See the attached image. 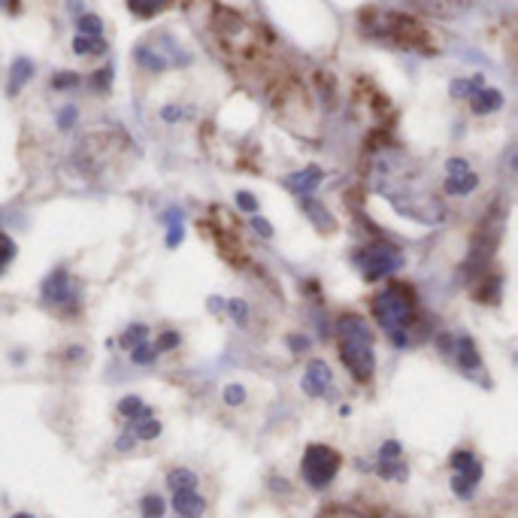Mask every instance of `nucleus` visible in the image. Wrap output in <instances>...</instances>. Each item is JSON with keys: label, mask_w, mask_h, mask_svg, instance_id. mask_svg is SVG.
Segmentation results:
<instances>
[{"label": "nucleus", "mask_w": 518, "mask_h": 518, "mask_svg": "<svg viewBox=\"0 0 518 518\" xmlns=\"http://www.w3.org/2000/svg\"><path fill=\"white\" fill-rule=\"evenodd\" d=\"M336 336H340V355L358 382H370L376 373V352H373V331L361 315H343L336 321Z\"/></svg>", "instance_id": "f257e3e1"}, {"label": "nucleus", "mask_w": 518, "mask_h": 518, "mask_svg": "<svg viewBox=\"0 0 518 518\" xmlns=\"http://www.w3.org/2000/svg\"><path fill=\"white\" fill-rule=\"evenodd\" d=\"M373 319L379 321V328L385 334H397V331H409V324L415 319V300L407 288L391 285L382 294L373 297Z\"/></svg>", "instance_id": "f03ea898"}, {"label": "nucleus", "mask_w": 518, "mask_h": 518, "mask_svg": "<svg viewBox=\"0 0 518 518\" xmlns=\"http://www.w3.org/2000/svg\"><path fill=\"white\" fill-rule=\"evenodd\" d=\"M300 473H303V479H307L309 488H315V491L328 488L336 479V473H340V455H336L331 446H309L307 452H303Z\"/></svg>", "instance_id": "7ed1b4c3"}, {"label": "nucleus", "mask_w": 518, "mask_h": 518, "mask_svg": "<svg viewBox=\"0 0 518 518\" xmlns=\"http://www.w3.org/2000/svg\"><path fill=\"white\" fill-rule=\"evenodd\" d=\"M355 261H358V267H361L367 282H373V279L397 273V270L403 267V255L388 243H373V246H367V249L358 252Z\"/></svg>", "instance_id": "20e7f679"}, {"label": "nucleus", "mask_w": 518, "mask_h": 518, "mask_svg": "<svg viewBox=\"0 0 518 518\" xmlns=\"http://www.w3.org/2000/svg\"><path fill=\"white\" fill-rule=\"evenodd\" d=\"M43 303L49 307H67V303H76V288L70 282V273L64 267L52 270L49 279L43 282Z\"/></svg>", "instance_id": "39448f33"}, {"label": "nucleus", "mask_w": 518, "mask_h": 518, "mask_svg": "<svg viewBox=\"0 0 518 518\" xmlns=\"http://www.w3.org/2000/svg\"><path fill=\"white\" fill-rule=\"evenodd\" d=\"M476 188H479V176L473 173V167L464 161V158H452V161L446 164V191L448 194L464 197Z\"/></svg>", "instance_id": "423d86ee"}, {"label": "nucleus", "mask_w": 518, "mask_h": 518, "mask_svg": "<svg viewBox=\"0 0 518 518\" xmlns=\"http://www.w3.org/2000/svg\"><path fill=\"white\" fill-rule=\"evenodd\" d=\"M303 391L309 394V397H324V394H331V388H334V373H331V367L324 364V361H309V367H307V373H303Z\"/></svg>", "instance_id": "0eeeda50"}, {"label": "nucleus", "mask_w": 518, "mask_h": 518, "mask_svg": "<svg viewBox=\"0 0 518 518\" xmlns=\"http://www.w3.org/2000/svg\"><path fill=\"white\" fill-rule=\"evenodd\" d=\"M173 509L179 518H200L206 512V500L197 494V488L173 491Z\"/></svg>", "instance_id": "6e6552de"}, {"label": "nucleus", "mask_w": 518, "mask_h": 518, "mask_svg": "<svg viewBox=\"0 0 518 518\" xmlns=\"http://www.w3.org/2000/svg\"><path fill=\"white\" fill-rule=\"evenodd\" d=\"M321 179H324V173L319 170V167H307V170H300V173H291L285 179V185L294 191V194H309L312 188L321 185Z\"/></svg>", "instance_id": "1a4fd4ad"}, {"label": "nucleus", "mask_w": 518, "mask_h": 518, "mask_svg": "<svg viewBox=\"0 0 518 518\" xmlns=\"http://www.w3.org/2000/svg\"><path fill=\"white\" fill-rule=\"evenodd\" d=\"M500 106H503V94L497 88H479V92L470 97V109L476 112V116H488V112H497Z\"/></svg>", "instance_id": "9d476101"}, {"label": "nucleus", "mask_w": 518, "mask_h": 518, "mask_svg": "<svg viewBox=\"0 0 518 518\" xmlns=\"http://www.w3.org/2000/svg\"><path fill=\"white\" fill-rule=\"evenodd\" d=\"M448 464H452V470H455V473H461V476H470L473 482H479V479H482V464H479V458L473 455V452H467V448H461V452H455Z\"/></svg>", "instance_id": "9b49d317"}, {"label": "nucleus", "mask_w": 518, "mask_h": 518, "mask_svg": "<svg viewBox=\"0 0 518 518\" xmlns=\"http://www.w3.org/2000/svg\"><path fill=\"white\" fill-rule=\"evenodd\" d=\"M455 352H458V364L464 367L467 373H476V370H482L479 348H476V343H473L470 336H461V340H458V346H455Z\"/></svg>", "instance_id": "f8f14e48"}, {"label": "nucleus", "mask_w": 518, "mask_h": 518, "mask_svg": "<svg viewBox=\"0 0 518 518\" xmlns=\"http://www.w3.org/2000/svg\"><path fill=\"white\" fill-rule=\"evenodd\" d=\"M28 79H33V61H28V58H16L13 67H9V85H6V92H9V94H18L21 88L28 85Z\"/></svg>", "instance_id": "ddd939ff"}, {"label": "nucleus", "mask_w": 518, "mask_h": 518, "mask_svg": "<svg viewBox=\"0 0 518 518\" xmlns=\"http://www.w3.org/2000/svg\"><path fill=\"white\" fill-rule=\"evenodd\" d=\"M119 415H125L128 421H140V419H149V415H155V409L145 407L137 394H131V397H121L119 400Z\"/></svg>", "instance_id": "4468645a"}, {"label": "nucleus", "mask_w": 518, "mask_h": 518, "mask_svg": "<svg viewBox=\"0 0 518 518\" xmlns=\"http://www.w3.org/2000/svg\"><path fill=\"white\" fill-rule=\"evenodd\" d=\"M125 4L137 18H155L158 13H164L173 0H125Z\"/></svg>", "instance_id": "2eb2a0df"}, {"label": "nucleus", "mask_w": 518, "mask_h": 518, "mask_svg": "<svg viewBox=\"0 0 518 518\" xmlns=\"http://www.w3.org/2000/svg\"><path fill=\"white\" fill-rule=\"evenodd\" d=\"M167 488L170 491H185V488H197V473L188 467H176L167 473Z\"/></svg>", "instance_id": "dca6fc26"}, {"label": "nucleus", "mask_w": 518, "mask_h": 518, "mask_svg": "<svg viewBox=\"0 0 518 518\" xmlns=\"http://www.w3.org/2000/svg\"><path fill=\"white\" fill-rule=\"evenodd\" d=\"M128 431L137 436V440H155V436H161V421L149 415V419H140V421H131Z\"/></svg>", "instance_id": "f3484780"}, {"label": "nucleus", "mask_w": 518, "mask_h": 518, "mask_svg": "<svg viewBox=\"0 0 518 518\" xmlns=\"http://www.w3.org/2000/svg\"><path fill=\"white\" fill-rule=\"evenodd\" d=\"M73 52L76 55H104L106 52V40L104 37H85V33H76Z\"/></svg>", "instance_id": "a211bd4d"}, {"label": "nucleus", "mask_w": 518, "mask_h": 518, "mask_svg": "<svg viewBox=\"0 0 518 518\" xmlns=\"http://www.w3.org/2000/svg\"><path fill=\"white\" fill-rule=\"evenodd\" d=\"M133 58H137V64H140V67H145V70H152V73L167 70V61H164L158 52H152L149 46H137V52H133Z\"/></svg>", "instance_id": "6ab92c4d"}, {"label": "nucleus", "mask_w": 518, "mask_h": 518, "mask_svg": "<svg viewBox=\"0 0 518 518\" xmlns=\"http://www.w3.org/2000/svg\"><path fill=\"white\" fill-rule=\"evenodd\" d=\"M479 88H485V79H482V76L455 79V82H452V94H455V97H473V94L479 92Z\"/></svg>", "instance_id": "aec40b11"}, {"label": "nucleus", "mask_w": 518, "mask_h": 518, "mask_svg": "<svg viewBox=\"0 0 518 518\" xmlns=\"http://www.w3.org/2000/svg\"><path fill=\"white\" fill-rule=\"evenodd\" d=\"M140 509H143V518H164L167 503H164L161 494H145L143 503H140Z\"/></svg>", "instance_id": "412c9836"}, {"label": "nucleus", "mask_w": 518, "mask_h": 518, "mask_svg": "<svg viewBox=\"0 0 518 518\" xmlns=\"http://www.w3.org/2000/svg\"><path fill=\"white\" fill-rule=\"evenodd\" d=\"M300 204H303V209L309 212V219H312L315 224H319V228H331V224H334V219H331L328 212H324L319 204H315V200H312L309 194H303V200H300Z\"/></svg>", "instance_id": "4be33fe9"}, {"label": "nucleus", "mask_w": 518, "mask_h": 518, "mask_svg": "<svg viewBox=\"0 0 518 518\" xmlns=\"http://www.w3.org/2000/svg\"><path fill=\"white\" fill-rule=\"evenodd\" d=\"M155 358H158V348H155V343H149V340H143L140 346H133L131 348V361L133 364H155Z\"/></svg>", "instance_id": "5701e85b"}, {"label": "nucleus", "mask_w": 518, "mask_h": 518, "mask_svg": "<svg viewBox=\"0 0 518 518\" xmlns=\"http://www.w3.org/2000/svg\"><path fill=\"white\" fill-rule=\"evenodd\" d=\"M167 224H170V233H167V246L176 249L179 243H182V212L179 209H170L167 212Z\"/></svg>", "instance_id": "b1692460"}, {"label": "nucleus", "mask_w": 518, "mask_h": 518, "mask_svg": "<svg viewBox=\"0 0 518 518\" xmlns=\"http://www.w3.org/2000/svg\"><path fill=\"white\" fill-rule=\"evenodd\" d=\"M376 473L382 479H407V467L400 464V458H394V461H379L376 464Z\"/></svg>", "instance_id": "393cba45"}, {"label": "nucleus", "mask_w": 518, "mask_h": 518, "mask_svg": "<svg viewBox=\"0 0 518 518\" xmlns=\"http://www.w3.org/2000/svg\"><path fill=\"white\" fill-rule=\"evenodd\" d=\"M143 340H149V328H145V324H131V328L121 334V346H125L128 352L133 346H140Z\"/></svg>", "instance_id": "a878e982"}, {"label": "nucleus", "mask_w": 518, "mask_h": 518, "mask_svg": "<svg viewBox=\"0 0 518 518\" xmlns=\"http://www.w3.org/2000/svg\"><path fill=\"white\" fill-rule=\"evenodd\" d=\"M476 485H479V482H473L470 476H461V473H455V476H452V491L458 494L461 500H470L473 491H476Z\"/></svg>", "instance_id": "bb28decb"}, {"label": "nucleus", "mask_w": 518, "mask_h": 518, "mask_svg": "<svg viewBox=\"0 0 518 518\" xmlns=\"http://www.w3.org/2000/svg\"><path fill=\"white\" fill-rule=\"evenodd\" d=\"M79 33H85V37H100L104 33V21H100L97 16H79Z\"/></svg>", "instance_id": "cd10ccee"}, {"label": "nucleus", "mask_w": 518, "mask_h": 518, "mask_svg": "<svg viewBox=\"0 0 518 518\" xmlns=\"http://www.w3.org/2000/svg\"><path fill=\"white\" fill-rule=\"evenodd\" d=\"M16 258V243L9 240L6 233H0V276H4V270H6V264Z\"/></svg>", "instance_id": "c85d7f7f"}, {"label": "nucleus", "mask_w": 518, "mask_h": 518, "mask_svg": "<svg viewBox=\"0 0 518 518\" xmlns=\"http://www.w3.org/2000/svg\"><path fill=\"white\" fill-rule=\"evenodd\" d=\"M221 397H224V403H228V407H240V403L246 400V388L243 385H224V391H221Z\"/></svg>", "instance_id": "c756f323"}, {"label": "nucleus", "mask_w": 518, "mask_h": 518, "mask_svg": "<svg viewBox=\"0 0 518 518\" xmlns=\"http://www.w3.org/2000/svg\"><path fill=\"white\" fill-rule=\"evenodd\" d=\"M182 343V336H179L176 331H164L161 336H158V343H155V348L158 352H173V348Z\"/></svg>", "instance_id": "7c9ffc66"}, {"label": "nucleus", "mask_w": 518, "mask_h": 518, "mask_svg": "<svg viewBox=\"0 0 518 518\" xmlns=\"http://www.w3.org/2000/svg\"><path fill=\"white\" fill-rule=\"evenodd\" d=\"M79 85V73H55L52 76V88L64 92V88H76Z\"/></svg>", "instance_id": "2f4dec72"}, {"label": "nucleus", "mask_w": 518, "mask_h": 518, "mask_svg": "<svg viewBox=\"0 0 518 518\" xmlns=\"http://www.w3.org/2000/svg\"><path fill=\"white\" fill-rule=\"evenodd\" d=\"M236 206H240L243 212H258V197L255 194H249V191H236Z\"/></svg>", "instance_id": "473e14b6"}, {"label": "nucleus", "mask_w": 518, "mask_h": 518, "mask_svg": "<svg viewBox=\"0 0 518 518\" xmlns=\"http://www.w3.org/2000/svg\"><path fill=\"white\" fill-rule=\"evenodd\" d=\"M400 452H403V446L397 440H385L379 448V461H394V458H400Z\"/></svg>", "instance_id": "72a5a7b5"}, {"label": "nucleus", "mask_w": 518, "mask_h": 518, "mask_svg": "<svg viewBox=\"0 0 518 518\" xmlns=\"http://www.w3.org/2000/svg\"><path fill=\"white\" fill-rule=\"evenodd\" d=\"M228 312L233 315L236 324H246V319H249V307L243 300H228Z\"/></svg>", "instance_id": "f704fd0d"}, {"label": "nucleus", "mask_w": 518, "mask_h": 518, "mask_svg": "<svg viewBox=\"0 0 518 518\" xmlns=\"http://www.w3.org/2000/svg\"><path fill=\"white\" fill-rule=\"evenodd\" d=\"M252 228L264 236V240H270L273 236V228H270V221L267 219H261V216H252Z\"/></svg>", "instance_id": "c9c22d12"}, {"label": "nucleus", "mask_w": 518, "mask_h": 518, "mask_svg": "<svg viewBox=\"0 0 518 518\" xmlns=\"http://www.w3.org/2000/svg\"><path fill=\"white\" fill-rule=\"evenodd\" d=\"M133 443H137V436H133L131 431H125V434H121V436H119V443H116V448H119V452H128V448H133Z\"/></svg>", "instance_id": "e433bc0d"}, {"label": "nucleus", "mask_w": 518, "mask_h": 518, "mask_svg": "<svg viewBox=\"0 0 518 518\" xmlns=\"http://www.w3.org/2000/svg\"><path fill=\"white\" fill-rule=\"evenodd\" d=\"M73 121H76V109H73V106H64L61 116H58V125H61V128H70Z\"/></svg>", "instance_id": "4c0bfd02"}, {"label": "nucleus", "mask_w": 518, "mask_h": 518, "mask_svg": "<svg viewBox=\"0 0 518 518\" xmlns=\"http://www.w3.org/2000/svg\"><path fill=\"white\" fill-rule=\"evenodd\" d=\"M436 346H440V352H446V355L455 352V340H452L448 334H440V336H436Z\"/></svg>", "instance_id": "58836bf2"}, {"label": "nucleus", "mask_w": 518, "mask_h": 518, "mask_svg": "<svg viewBox=\"0 0 518 518\" xmlns=\"http://www.w3.org/2000/svg\"><path fill=\"white\" fill-rule=\"evenodd\" d=\"M109 79H112V67H106V70H100V73L94 76V85H97V88H109Z\"/></svg>", "instance_id": "ea45409f"}, {"label": "nucleus", "mask_w": 518, "mask_h": 518, "mask_svg": "<svg viewBox=\"0 0 518 518\" xmlns=\"http://www.w3.org/2000/svg\"><path fill=\"white\" fill-rule=\"evenodd\" d=\"M288 343H291V348H294V352H307V348H309L307 336H288Z\"/></svg>", "instance_id": "a19ab883"}, {"label": "nucleus", "mask_w": 518, "mask_h": 518, "mask_svg": "<svg viewBox=\"0 0 518 518\" xmlns=\"http://www.w3.org/2000/svg\"><path fill=\"white\" fill-rule=\"evenodd\" d=\"M161 116H164V121H176V119H182V109H176V106H164V109H161Z\"/></svg>", "instance_id": "79ce46f5"}, {"label": "nucleus", "mask_w": 518, "mask_h": 518, "mask_svg": "<svg viewBox=\"0 0 518 518\" xmlns=\"http://www.w3.org/2000/svg\"><path fill=\"white\" fill-rule=\"evenodd\" d=\"M13 518H33V515H28V512H18V515H13Z\"/></svg>", "instance_id": "37998d69"}]
</instances>
